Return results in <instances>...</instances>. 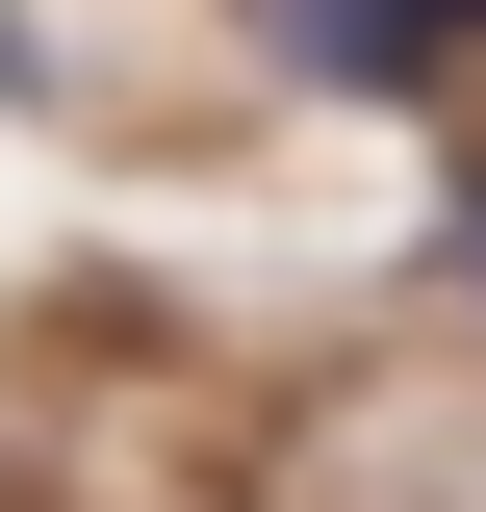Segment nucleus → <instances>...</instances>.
I'll use <instances>...</instances> for the list:
<instances>
[{
    "instance_id": "nucleus-1",
    "label": "nucleus",
    "mask_w": 486,
    "mask_h": 512,
    "mask_svg": "<svg viewBox=\"0 0 486 512\" xmlns=\"http://www.w3.org/2000/svg\"><path fill=\"white\" fill-rule=\"evenodd\" d=\"M256 26H282V52L333 77V103H410V77L461 52V26H435V0H256Z\"/></svg>"
},
{
    "instance_id": "nucleus-2",
    "label": "nucleus",
    "mask_w": 486,
    "mask_h": 512,
    "mask_svg": "<svg viewBox=\"0 0 486 512\" xmlns=\"http://www.w3.org/2000/svg\"><path fill=\"white\" fill-rule=\"evenodd\" d=\"M461 256H486V180H461Z\"/></svg>"
},
{
    "instance_id": "nucleus-3",
    "label": "nucleus",
    "mask_w": 486,
    "mask_h": 512,
    "mask_svg": "<svg viewBox=\"0 0 486 512\" xmlns=\"http://www.w3.org/2000/svg\"><path fill=\"white\" fill-rule=\"evenodd\" d=\"M435 26H486V0H435Z\"/></svg>"
}]
</instances>
